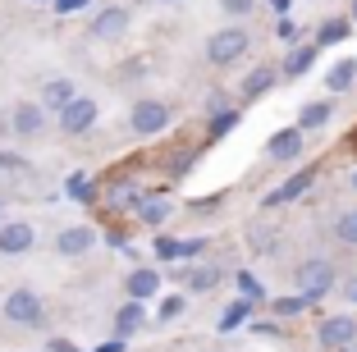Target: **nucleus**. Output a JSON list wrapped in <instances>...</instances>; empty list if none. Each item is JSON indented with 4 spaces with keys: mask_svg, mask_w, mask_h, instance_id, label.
<instances>
[{
    "mask_svg": "<svg viewBox=\"0 0 357 352\" xmlns=\"http://www.w3.org/2000/svg\"><path fill=\"white\" fill-rule=\"evenodd\" d=\"M353 23H357V0H353Z\"/></svg>",
    "mask_w": 357,
    "mask_h": 352,
    "instance_id": "f704fd0d",
    "label": "nucleus"
},
{
    "mask_svg": "<svg viewBox=\"0 0 357 352\" xmlns=\"http://www.w3.org/2000/svg\"><path fill=\"white\" fill-rule=\"evenodd\" d=\"M234 124H238V110H215V124H211V137H225Z\"/></svg>",
    "mask_w": 357,
    "mask_h": 352,
    "instance_id": "a878e982",
    "label": "nucleus"
},
{
    "mask_svg": "<svg viewBox=\"0 0 357 352\" xmlns=\"http://www.w3.org/2000/svg\"><path fill=\"white\" fill-rule=\"evenodd\" d=\"M32 243H37V234H32V224H23V220H10V224L0 229V252H5V257H23Z\"/></svg>",
    "mask_w": 357,
    "mask_h": 352,
    "instance_id": "9b49d317",
    "label": "nucleus"
},
{
    "mask_svg": "<svg viewBox=\"0 0 357 352\" xmlns=\"http://www.w3.org/2000/svg\"><path fill=\"white\" fill-rule=\"evenodd\" d=\"M74 96H78V92H74V83H69V78H51V83L42 87V105H46V110H55V114L74 101Z\"/></svg>",
    "mask_w": 357,
    "mask_h": 352,
    "instance_id": "a211bd4d",
    "label": "nucleus"
},
{
    "mask_svg": "<svg viewBox=\"0 0 357 352\" xmlns=\"http://www.w3.org/2000/svg\"><path fill=\"white\" fill-rule=\"evenodd\" d=\"M64 188H69V197H74V201L92 197V178H87V174H69V183H64Z\"/></svg>",
    "mask_w": 357,
    "mask_h": 352,
    "instance_id": "393cba45",
    "label": "nucleus"
},
{
    "mask_svg": "<svg viewBox=\"0 0 357 352\" xmlns=\"http://www.w3.org/2000/svg\"><path fill=\"white\" fill-rule=\"evenodd\" d=\"M353 183H357V178H353Z\"/></svg>",
    "mask_w": 357,
    "mask_h": 352,
    "instance_id": "4c0bfd02",
    "label": "nucleus"
},
{
    "mask_svg": "<svg viewBox=\"0 0 357 352\" xmlns=\"http://www.w3.org/2000/svg\"><path fill=\"white\" fill-rule=\"evenodd\" d=\"M19 165H23L19 155H10V151H0V169H19Z\"/></svg>",
    "mask_w": 357,
    "mask_h": 352,
    "instance_id": "2f4dec72",
    "label": "nucleus"
},
{
    "mask_svg": "<svg viewBox=\"0 0 357 352\" xmlns=\"http://www.w3.org/2000/svg\"><path fill=\"white\" fill-rule=\"evenodd\" d=\"M353 83H357V60H353V55H344V60L330 64V73H326V87H330V92H348Z\"/></svg>",
    "mask_w": 357,
    "mask_h": 352,
    "instance_id": "f3484780",
    "label": "nucleus"
},
{
    "mask_svg": "<svg viewBox=\"0 0 357 352\" xmlns=\"http://www.w3.org/2000/svg\"><path fill=\"white\" fill-rule=\"evenodd\" d=\"M339 284V275H335V261H326V257H312V261H303L298 266V293H303L307 302H321L330 289Z\"/></svg>",
    "mask_w": 357,
    "mask_h": 352,
    "instance_id": "f257e3e1",
    "label": "nucleus"
},
{
    "mask_svg": "<svg viewBox=\"0 0 357 352\" xmlns=\"http://www.w3.org/2000/svg\"><path fill=\"white\" fill-rule=\"evenodd\" d=\"M5 321L10 325H42L46 321V302L32 289H14L10 298H5Z\"/></svg>",
    "mask_w": 357,
    "mask_h": 352,
    "instance_id": "20e7f679",
    "label": "nucleus"
},
{
    "mask_svg": "<svg viewBox=\"0 0 357 352\" xmlns=\"http://www.w3.org/2000/svg\"><path fill=\"white\" fill-rule=\"evenodd\" d=\"M312 183H316V169L307 165V169H298L294 178H284V183L275 188V192H266V206H280V201H298Z\"/></svg>",
    "mask_w": 357,
    "mask_h": 352,
    "instance_id": "9d476101",
    "label": "nucleus"
},
{
    "mask_svg": "<svg viewBox=\"0 0 357 352\" xmlns=\"http://www.w3.org/2000/svg\"><path fill=\"white\" fill-rule=\"evenodd\" d=\"M183 284H188L192 293H211L215 284H220V270L215 266H188L183 270Z\"/></svg>",
    "mask_w": 357,
    "mask_h": 352,
    "instance_id": "aec40b11",
    "label": "nucleus"
},
{
    "mask_svg": "<svg viewBox=\"0 0 357 352\" xmlns=\"http://www.w3.org/2000/svg\"><path fill=\"white\" fill-rule=\"evenodd\" d=\"M142 321H147L142 302H137V298H128L124 307L115 311V339H128V334H137V330H142Z\"/></svg>",
    "mask_w": 357,
    "mask_h": 352,
    "instance_id": "2eb2a0df",
    "label": "nucleus"
},
{
    "mask_svg": "<svg viewBox=\"0 0 357 352\" xmlns=\"http://www.w3.org/2000/svg\"><path fill=\"white\" fill-rule=\"evenodd\" d=\"M266 155H271V160H298V155H303V128H280V133L271 137V142H266Z\"/></svg>",
    "mask_w": 357,
    "mask_h": 352,
    "instance_id": "f8f14e48",
    "label": "nucleus"
},
{
    "mask_svg": "<svg viewBox=\"0 0 357 352\" xmlns=\"http://www.w3.org/2000/svg\"><path fill=\"white\" fill-rule=\"evenodd\" d=\"M316 339H321V348L330 352H344L357 343V316H326V321L316 325Z\"/></svg>",
    "mask_w": 357,
    "mask_h": 352,
    "instance_id": "39448f33",
    "label": "nucleus"
},
{
    "mask_svg": "<svg viewBox=\"0 0 357 352\" xmlns=\"http://www.w3.org/2000/svg\"><path fill=\"white\" fill-rule=\"evenodd\" d=\"M248 311H252V302H234V307L220 316V330H234V325H243V316H248Z\"/></svg>",
    "mask_w": 357,
    "mask_h": 352,
    "instance_id": "bb28decb",
    "label": "nucleus"
},
{
    "mask_svg": "<svg viewBox=\"0 0 357 352\" xmlns=\"http://www.w3.org/2000/svg\"><path fill=\"white\" fill-rule=\"evenodd\" d=\"M96 114H101V110H96L92 96H74V101H69V105L60 110V133H69V137L87 133V128L96 124Z\"/></svg>",
    "mask_w": 357,
    "mask_h": 352,
    "instance_id": "423d86ee",
    "label": "nucleus"
},
{
    "mask_svg": "<svg viewBox=\"0 0 357 352\" xmlns=\"http://www.w3.org/2000/svg\"><path fill=\"white\" fill-rule=\"evenodd\" d=\"M344 352H357V343H353V348H344Z\"/></svg>",
    "mask_w": 357,
    "mask_h": 352,
    "instance_id": "c9c22d12",
    "label": "nucleus"
},
{
    "mask_svg": "<svg viewBox=\"0 0 357 352\" xmlns=\"http://www.w3.org/2000/svg\"><path fill=\"white\" fill-rule=\"evenodd\" d=\"M96 247V229L92 224H69L55 234V252L60 257H87V252Z\"/></svg>",
    "mask_w": 357,
    "mask_h": 352,
    "instance_id": "0eeeda50",
    "label": "nucleus"
},
{
    "mask_svg": "<svg viewBox=\"0 0 357 352\" xmlns=\"http://www.w3.org/2000/svg\"><path fill=\"white\" fill-rule=\"evenodd\" d=\"M238 284H243V293H248V298H257V293H261V289H257V280H252V275H238Z\"/></svg>",
    "mask_w": 357,
    "mask_h": 352,
    "instance_id": "7c9ffc66",
    "label": "nucleus"
},
{
    "mask_svg": "<svg viewBox=\"0 0 357 352\" xmlns=\"http://www.w3.org/2000/svg\"><path fill=\"white\" fill-rule=\"evenodd\" d=\"M124 293H128V298H137V302L156 298V293H160V270L156 266H137L133 275L124 280Z\"/></svg>",
    "mask_w": 357,
    "mask_h": 352,
    "instance_id": "ddd939ff",
    "label": "nucleus"
},
{
    "mask_svg": "<svg viewBox=\"0 0 357 352\" xmlns=\"http://www.w3.org/2000/svg\"><path fill=\"white\" fill-rule=\"evenodd\" d=\"M271 10L275 14H289V10H294V0H271Z\"/></svg>",
    "mask_w": 357,
    "mask_h": 352,
    "instance_id": "72a5a7b5",
    "label": "nucleus"
},
{
    "mask_svg": "<svg viewBox=\"0 0 357 352\" xmlns=\"http://www.w3.org/2000/svg\"><path fill=\"white\" fill-rule=\"evenodd\" d=\"M330 119H335V105H330V101H307L303 110H298V128H303V133H316V128H326Z\"/></svg>",
    "mask_w": 357,
    "mask_h": 352,
    "instance_id": "dca6fc26",
    "label": "nucleus"
},
{
    "mask_svg": "<svg viewBox=\"0 0 357 352\" xmlns=\"http://www.w3.org/2000/svg\"><path fill=\"white\" fill-rule=\"evenodd\" d=\"M335 238L348 243V247H357V211H344V215L335 220Z\"/></svg>",
    "mask_w": 357,
    "mask_h": 352,
    "instance_id": "5701e85b",
    "label": "nucleus"
},
{
    "mask_svg": "<svg viewBox=\"0 0 357 352\" xmlns=\"http://www.w3.org/2000/svg\"><path fill=\"white\" fill-rule=\"evenodd\" d=\"M348 32H353V19H326L316 28V46H339Z\"/></svg>",
    "mask_w": 357,
    "mask_h": 352,
    "instance_id": "412c9836",
    "label": "nucleus"
},
{
    "mask_svg": "<svg viewBox=\"0 0 357 352\" xmlns=\"http://www.w3.org/2000/svg\"><path fill=\"white\" fill-rule=\"evenodd\" d=\"M220 10L234 14V19H243V14H252V10H257V0H220Z\"/></svg>",
    "mask_w": 357,
    "mask_h": 352,
    "instance_id": "cd10ccee",
    "label": "nucleus"
},
{
    "mask_svg": "<svg viewBox=\"0 0 357 352\" xmlns=\"http://www.w3.org/2000/svg\"><path fill=\"white\" fill-rule=\"evenodd\" d=\"M169 211H174V206H169L165 192H142V201H137V220H142L147 229H160L169 220Z\"/></svg>",
    "mask_w": 357,
    "mask_h": 352,
    "instance_id": "4468645a",
    "label": "nucleus"
},
{
    "mask_svg": "<svg viewBox=\"0 0 357 352\" xmlns=\"http://www.w3.org/2000/svg\"><path fill=\"white\" fill-rule=\"evenodd\" d=\"M248 46H252V37H248L243 28H220V32H211L206 60L215 64V69H229V64H238L243 55H248Z\"/></svg>",
    "mask_w": 357,
    "mask_h": 352,
    "instance_id": "f03ea898",
    "label": "nucleus"
},
{
    "mask_svg": "<svg viewBox=\"0 0 357 352\" xmlns=\"http://www.w3.org/2000/svg\"><path fill=\"white\" fill-rule=\"evenodd\" d=\"M344 302H357V275H353V280H344Z\"/></svg>",
    "mask_w": 357,
    "mask_h": 352,
    "instance_id": "473e14b6",
    "label": "nucleus"
},
{
    "mask_svg": "<svg viewBox=\"0 0 357 352\" xmlns=\"http://www.w3.org/2000/svg\"><path fill=\"white\" fill-rule=\"evenodd\" d=\"M128 128H133L137 137H156L169 128V105L156 101V96H147V101H137L133 110H128Z\"/></svg>",
    "mask_w": 357,
    "mask_h": 352,
    "instance_id": "7ed1b4c3",
    "label": "nucleus"
},
{
    "mask_svg": "<svg viewBox=\"0 0 357 352\" xmlns=\"http://www.w3.org/2000/svg\"><path fill=\"white\" fill-rule=\"evenodd\" d=\"M10 128H14L19 137H37V133L46 128V105H42V101H19V105L10 110Z\"/></svg>",
    "mask_w": 357,
    "mask_h": 352,
    "instance_id": "6e6552de",
    "label": "nucleus"
},
{
    "mask_svg": "<svg viewBox=\"0 0 357 352\" xmlns=\"http://www.w3.org/2000/svg\"><path fill=\"white\" fill-rule=\"evenodd\" d=\"M316 51H321V46H298V51H289V60H284V78H303V73L312 69Z\"/></svg>",
    "mask_w": 357,
    "mask_h": 352,
    "instance_id": "4be33fe9",
    "label": "nucleus"
},
{
    "mask_svg": "<svg viewBox=\"0 0 357 352\" xmlns=\"http://www.w3.org/2000/svg\"><path fill=\"white\" fill-rule=\"evenodd\" d=\"M128 32V10L124 5H110V10H101L92 19V37L96 42H115V37H124Z\"/></svg>",
    "mask_w": 357,
    "mask_h": 352,
    "instance_id": "1a4fd4ad",
    "label": "nucleus"
},
{
    "mask_svg": "<svg viewBox=\"0 0 357 352\" xmlns=\"http://www.w3.org/2000/svg\"><path fill=\"white\" fill-rule=\"evenodd\" d=\"M178 311H183V298H165V307H160V316H165V321H174Z\"/></svg>",
    "mask_w": 357,
    "mask_h": 352,
    "instance_id": "c756f323",
    "label": "nucleus"
},
{
    "mask_svg": "<svg viewBox=\"0 0 357 352\" xmlns=\"http://www.w3.org/2000/svg\"><path fill=\"white\" fill-rule=\"evenodd\" d=\"M275 87V69L271 64H257L248 78H243V101H257V96H266Z\"/></svg>",
    "mask_w": 357,
    "mask_h": 352,
    "instance_id": "6ab92c4d",
    "label": "nucleus"
},
{
    "mask_svg": "<svg viewBox=\"0 0 357 352\" xmlns=\"http://www.w3.org/2000/svg\"><path fill=\"white\" fill-rule=\"evenodd\" d=\"M160 5H169V0H160Z\"/></svg>",
    "mask_w": 357,
    "mask_h": 352,
    "instance_id": "e433bc0d",
    "label": "nucleus"
},
{
    "mask_svg": "<svg viewBox=\"0 0 357 352\" xmlns=\"http://www.w3.org/2000/svg\"><path fill=\"white\" fill-rule=\"evenodd\" d=\"M0 211H5V206H0Z\"/></svg>",
    "mask_w": 357,
    "mask_h": 352,
    "instance_id": "58836bf2",
    "label": "nucleus"
},
{
    "mask_svg": "<svg viewBox=\"0 0 357 352\" xmlns=\"http://www.w3.org/2000/svg\"><path fill=\"white\" fill-rule=\"evenodd\" d=\"M312 302L303 298V293H294V298H275V316H298V311H307Z\"/></svg>",
    "mask_w": 357,
    "mask_h": 352,
    "instance_id": "b1692460",
    "label": "nucleus"
},
{
    "mask_svg": "<svg viewBox=\"0 0 357 352\" xmlns=\"http://www.w3.org/2000/svg\"><path fill=\"white\" fill-rule=\"evenodd\" d=\"M92 0H51V10L55 14H78V10H87Z\"/></svg>",
    "mask_w": 357,
    "mask_h": 352,
    "instance_id": "c85d7f7f",
    "label": "nucleus"
}]
</instances>
